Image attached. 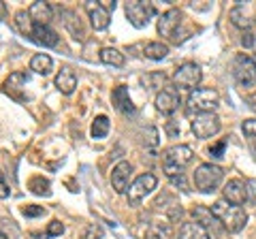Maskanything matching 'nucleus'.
<instances>
[{
    "instance_id": "f257e3e1",
    "label": "nucleus",
    "mask_w": 256,
    "mask_h": 239,
    "mask_svg": "<svg viewBox=\"0 0 256 239\" xmlns=\"http://www.w3.org/2000/svg\"><path fill=\"white\" fill-rule=\"evenodd\" d=\"M194 152L190 146H171L162 152V171L169 180H178L184 175V169L192 162Z\"/></svg>"
},
{
    "instance_id": "f03ea898",
    "label": "nucleus",
    "mask_w": 256,
    "mask_h": 239,
    "mask_svg": "<svg viewBox=\"0 0 256 239\" xmlns=\"http://www.w3.org/2000/svg\"><path fill=\"white\" fill-rule=\"evenodd\" d=\"M220 105V96L214 88H196L188 96V114H214L216 107Z\"/></svg>"
},
{
    "instance_id": "7ed1b4c3",
    "label": "nucleus",
    "mask_w": 256,
    "mask_h": 239,
    "mask_svg": "<svg viewBox=\"0 0 256 239\" xmlns=\"http://www.w3.org/2000/svg\"><path fill=\"white\" fill-rule=\"evenodd\" d=\"M224 178V171L222 166L214 164V162H203L196 166L194 175H192V182H194V188L198 190V192H212V190H216L220 186V182Z\"/></svg>"
},
{
    "instance_id": "20e7f679",
    "label": "nucleus",
    "mask_w": 256,
    "mask_h": 239,
    "mask_svg": "<svg viewBox=\"0 0 256 239\" xmlns=\"http://www.w3.org/2000/svg\"><path fill=\"white\" fill-rule=\"evenodd\" d=\"M230 70H233V79L237 82V86L252 88L256 84V60L248 54H237L233 58Z\"/></svg>"
},
{
    "instance_id": "39448f33",
    "label": "nucleus",
    "mask_w": 256,
    "mask_h": 239,
    "mask_svg": "<svg viewBox=\"0 0 256 239\" xmlns=\"http://www.w3.org/2000/svg\"><path fill=\"white\" fill-rule=\"evenodd\" d=\"M126 20L132 24L134 28H146L150 20L156 15V9L152 2L146 0H134V2H126Z\"/></svg>"
},
{
    "instance_id": "423d86ee",
    "label": "nucleus",
    "mask_w": 256,
    "mask_h": 239,
    "mask_svg": "<svg viewBox=\"0 0 256 239\" xmlns=\"http://www.w3.org/2000/svg\"><path fill=\"white\" fill-rule=\"evenodd\" d=\"M201 66L194 64V62H184V64L178 66V70L173 73V84L178 88H184V90H196V86L201 84Z\"/></svg>"
},
{
    "instance_id": "0eeeda50",
    "label": "nucleus",
    "mask_w": 256,
    "mask_h": 239,
    "mask_svg": "<svg viewBox=\"0 0 256 239\" xmlns=\"http://www.w3.org/2000/svg\"><path fill=\"white\" fill-rule=\"evenodd\" d=\"M156 186H158V180H156L154 173L139 175V178L130 184V188H128V203H130V205H139L143 198L152 192V190H156Z\"/></svg>"
},
{
    "instance_id": "6e6552de",
    "label": "nucleus",
    "mask_w": 256,
    "mask_h": 239,
    "mask_svg": "<svg viewBox=\"0 0 256 239\" xmlns=\"http://www.w3.org/2000/svg\"><path fill=\"white\" fill-rule=\"evenodd\" d=\"M222 128V122L216 114H198L192 120V132L198 139H210L214 134H218Z\"/></svg>"
},
{
    "instance_id": "1a4fd4ad",
    "label": "nucleus",
    "mask_w": 256,
    "mask_h": 239,
    "mask_svg": "<svg viewBox=\"0 0 256 239\" xmlns=\"http://www.w3.org/2000/svg\"><path fill=\"white\" fill-rule=\"evenodd\" d=\"M182 24V11L180 9H169L164 11L162 15L158 18V34L164 36V38H171L175 41V34H178V28Z\"/></svg>"
},
{
    "instance_id": "9d476101",
    "label": "nucleus",
    "mask_w": 256,
    "mask_h": 239,
    "mask_svg": "<svg viewBox=\"0 0 256 239\" xmlns=\"http://www.w3.org/2000/svg\"><path fill=\"white\" fill-rule=\"evenodd\" d=\"M222 198L228 205H235V207L246 205L248 203V184L244 180L226 182V186H224V190H222Z\"/></svg>"
},
{
    "instance_id": "9b49d317",
    "label": "nucleus",
    "mask_w": 256,
    "mask_h": 239,
    "mask_svg": "<svg viewBox=\"0 0 256 239\" xmlns=\"http://www.w3.org/2000/svg\"><path fill=\"white\" fill-rule=\"evenodd\" d=\"M130 175H132V164L128 160H120L114 171H111V186L118 194H124L128 192V188H130Z\"/></svg>"
},
{
    "instance_id": "f8f14e48",
    "label": "nucleus",
    "mask_w": 256,
    "mask_h": 239,
    "mask_svg": "<svg viewBox=\"0 0 256 239\" xmlns=\"http://www.w3.org/2000/svg\"><path fill=\"white\" fill-rule=\"evenodd\" d=\"M84 9L88 13V18H90V24L94 30H105L111 22V13L102 6L100 2H94V0H88L84 2Z\"/></svg>"
},
{
    "instance_id": "ddd939ff",
    "label": "nucleus",
    "mask_w": 256,
    "mask_h": 239,
    "mask_svg": "<svg viewBox=\"0 0 256 239\" xmlns=\"http://www.w3.org/2000/svg\"><path fill=\"white\" fill-rule=\"evenodd\" d=\"M220 222L224 224V228L228 230V233H239L246 224H248V214L244 207H235V205H230L226 214L220 218Z\"/></svg>"
},
{
    "instance_id": "4468645a",
    "label": "nucleus",
    "mask_w": 256,
    "mask_h": 239,
    "mask_svg": "<svg viewBox=\"0 0 256 239\" xmlns=\"http://www.w3.org/2000/svg\"><path fill=\"white\" fill-rule=\"evenodd\" d=\"M154 105L162 116H171L180 109V96L173 90H160L154 98Z\"/></svg>"
},
{
    "instance_id": "2eb2a0df",
    "label": "nucleus",
    "mask_w": 256,
    "mask_h": 239,
    "mask_svg": "<svg viewBox=\"0 0 256 239\" xmlns=\"http://www.w3.org/2000/svg\"><path fill=\"white\" fill-rule=\"evenodd\" d=\"M28 15H30L32 24H36V26H50V22L54 20V9H52L50 2L36 0V2L30 4Z\"/></svg>"
},
{
    "instance_id": "dca6fc26",
    "label": "nucleus",
    "mask_w": 256,
    "mask_h": 239,
    "mask_svg": "<svg viewBox=\"0 0 256 239\" xmlns=\"http://www.w3.org/2000/svg\"><path fill=\"white\" fill-rule=\"evenodd\" d=\"M56 88L62 92V94H73L75 88H77V75L70 70L68 66H62L58 70V75H56Z\"/></svg>"
},
{
    "instance_id": "f3484780",
    "label": "nucleus",
    "mask_w": 256,
    "mask_h": 239,
    "mask_svg": "<svg viewBox=\"0 0 256 239\" xmlns=\"http://www.w3.org/2000/svg\"><path fill=\"white\" fill-rule=\"evenodd\" d=\"M28 84V75L24 73V70H15V73H11L9 77L4 79V84H2V90L6 94H11V96L15 98H20V92H22V88Z\"/></svg>"
},
{
    "instance_id": "a211bd4d",
    "label": "nucleus",
    "mask_w": 256,
    "mask_h": 239,
    "mask_svg": "<svg viewBox=\"0 0 256 239\" xmlns=\"http://www.w3.org/2000/svg\"><path fill=\"white\" fill-rule=\"evenodd\" d=\"M111 100H114V107L120 111V114H134L132 100L128 96V88L118 86L114 92H111Z\"/></svg>"
},
{
    "instance_id": "6ab92c4d",
    "label": "nucleus",
    "mask_w": 256,
    "mask_h": 239,
    "mask_svg": "<svg viewBox=\"0 0 256 239\" xmlns=\"http://www.w3.org/2000/svg\"><path fill=\"white\" fill-rule=\"evenodd\" d=\"M32 38L43 47H56L58 45V34H56V30H52L50 26H36L34 24V28H32Z\"/></svg>"
},
{
    "instance_id": "aec40b11",
    "label": "nucleus",
    "mask_w": 256,
    "mask_h": 239,
    "mask_svg": "<svg viewBox=\"0 0 256 239\" xmlns=\"http://www.w3.org/2000/svg\"><path fill=\"white\" fill-rule=\"evenodd\" d=\"M178 239H212L210 233H207V228L196 224V222H184L180 226V235Z\"/></svg>"
},
{
    "instance_id": "412c9836",
    "label": "nucleus",
    "mask_w": 256,
    "mask_h": 239,
    "mask_svg": "<svg viewBox=\"0 0 256 239\" xmlns=\"http://www.w3.org/2000/svg\"><path fill=\"white\" fill-rule=\"evenodd\" d=\"M62 24L66 26V30L70 34H73L75 38H79V41H84L86 38V30L82 28V22H79V15L75 11H64V20Z\"/></svg>"
},
{
    "instance_id": "4be33fe9",
    "label": "nucleus",
    "mask_w": 256,
    "mask_h": 239,
    "mask_svg": "<svg viewBox=\"0 0 256 239\" xmlns=\"http://www.w3.org/2000/svg\"><path fill=\"white\" fill-rule=\"evenodd\" d=\"M52 68H54V60L50 58L47 54H36V56H32V60H30V70H34L36 75H50L52 73Z\"/></svg>"
},
{
    "instance_id": "5701e85b",
    "label": "nucleus",
    "mask_w": 256,
    "mask_h": 239,
    "mask_svg": "<svg viewBox=\"0 0 256 239\" xmlns=\"http://www.w3.org/2000/svg\"><path fill=\"white\" fill-rule=\"evenodd\" d=\"M100 62H102V64L120 68V66H124L126 58H124L122 52L116 50V47H102V50H100Z\"/></svg>"
},
{
    "instance_id": "b1692460",
    "label": "nucleus",
    "mask_w": 256,
    "mask_h": 239,
    "mask_svg": "<svg viewBox=\"0 0 256 239\" xmlns=\"http://www.w3.org/2000/svg\"><path fill=\"white\" fill-rule=\"evenodd\" d=\"M143 56L150 60H162L169 56V45L162 43V41H152L143 47Z\"/></svg>"
},
{
    "instance_id": "393cba45",
    "label": "nucleus",
    "mask_w": 256,
    "mask_h": 239,
    "mask_svg": "<svg viewBox=\"0 0 256 239\" xmlns=\"http://www.w3.org/2000/svg\"><path fill=\"white\" fill-rule=\"evenodd\" d=\"M192 216H194V220H196V224H201V226H214L216 222V216L212 214V210L210 207H205V205H196L194 210H192Z\"/></svg>"
},
{
    "instance_id": "a878e982",
    "label": "nucleus",
    "mask_w": 256,
    "mask_h": 239,
    "mask_svg": "<svg viewBox=\"0 0 256 239\" xmlns=\"http://www.w3.org/2000/svg\"><path fill=\"white\" fill-rule=\"evenodd\" d=\"M28 188L38 196H50L52 194V190H50L52 184H50V180L47 178H43V175H34V178H30Z\"/></svg>"
},
{
    "instance_id": "bb28decb",
    "label": "nucleus",
    "mask_w": 256,
    "mask_h": 239,
    "mask_svg": "<svg viewBox=\"0 0 256 239\" xmlns=\"http://www.w3.org/2000/svg\"><path fill=\"white\" fill-rule=\"evenodd\" d=\"M109 128H111L109 118L107 116H96L94 122H92V128H90L92 139H105L109 134Z\"/></svg>"
},
{
    "instance_id": "cd10ccee",
    "label": "nucleus",
    "mask_w": 256,
    "mask_h": 239,
    "mask_svg": "<svg viewBox=\"0 0 256 239\" xmlns=\"http://www.w3.org/2000/svg\"><path fill=\"white\" fill-rule=\"evenodd\" d=\"M15 26H18V30L24 36H32V28H34V24H32L28 11H18L15 13Z\"/></svg>"
},
{
    "instance_id": "c85d7f7f",
    "label": "nucleus",
    "mask_w": 256,
    "mask_h": 239,
    "mask_svg": "<svg viewBox=\"0 0 256 239\" xmlns=\"http://www.w3.org/2000/svg\"><path fill=\"white\" fill-rule=\"evenodd\" d=\"M173 230H171V224H162V222H158V224H152L146 239H171Z\"/></svg>"
},
{
    "instance_id": "c756f323",
    "label": "nucleus",
    "mask_w": 256,
    "mask_h": 239,
    "mask_svg": "<svg viewBox=\"0 0 256 239\" xmlns=\"http://www.w3.org/2000/svg\"><path fill=\"white\" fill-rule=\"evenodd\" d=\"M230 22H233L237 28H242V30L250 28V18H248V11L244 9L242 4L235 6V9H230Z\"/></svg>"
},
{
    "instance_id": "7c9ffc66",
    "label": "nucleus",
    "mask_w": 256,
    "mask_h": 239,
    "mask_svg": "<svg viewBox=\"0 0 256 239\" xmlns=\"http://www.w3.org/2000/svg\"><path fill=\"white\" fill-rule=\"evenodd\" d=\"M242 130H244V134H246L248 139L256 137V118H248V120H244Z\"/></svg>"
},
{
    "instance_id": "2f4dec72",
    "label": "nucleus",
    "mask_w": 256,
    "mask_h": 239,
    "mask_svg": "<svg viewBox=\"0 0 256 239\" xmlns=\"http://www.w3.org/2000/svg\"><path fill=\"white\" fill-rule=\"evenodd\" d=\"M22 212H24V216L26 218H38V216H43L45 214V210L43 207H38V205H26Z\"/></svg>"
},
{
    "instance_id": "473e14b6",
    "label": "nucleus",
    "mask_w": 256,
    "mask_h": 239,
    "mask_svg": "<svg viewBox=\"0 0 256 239\" xmlns=\"http://www.w3.org/2000/svg\"><path fill=\"white\" fill-rule=\"evenodd\" d=\"M64 233V224L62 222H58V220H54V222H50V226H47V237H58V235H62Z\"/></svg>"
},
{
    "instance_id": "72a5a7b5",
    "label": "nucleus",
    "mask_w": 256,
    "mask_h": 239,
    "mask_svg": "<svg viewBox=\"0 0 256 239\" xmlns=\"http://www.w3.org/2000/svg\"><path fill=\"white\" fill-rule=\"evenodd\" d=\"M100 237H102V228L98 224H90L86 228V233H84L82 239H100Z\"/></svg>"
},
{
    "instance_id": "f704fd0d",
    "label": "nucleus",
    "mask_w": 256,
    "mask_h": 239,
    "mask_svg": "<svg viewBox=\"0 0 256 239\" xmlns=\"http://www.w3.org/2000/svg\"><path fill=\"white\" fill-rule=\"evenodd\" d=\"M9 194H11V188H9V184H6V178H4L2 169H0V201H2V198H6Z\"/></svg>"
},
{
    "instance_id": "c9c22d12",
    "label": "nucleus",
    "mask_w": 256,
    "mask_h": 239,
    "mask_svg": "<svg viewBox=\"0 0 256 239\" xmlns=\"http://www.w3.org/2000/svg\"><path fill=\"white\" fill-rule=\"evenodd\" d=\"M224 148H226V141H220L218 146H214L212 150H210V154H212V158H222V154H224Z\"/></svg>"
},
{
    "instance_id": "e433bc0d",
    "label": "nucleus",
    "mask_w": 256,
    "mask_h": 239,
    "mask_svg": "<svg viewBox=\"0 0 256 239\" xmlns=\"http://www.w3.org/2000/svg\"><path fill=\"white\" fill-rule=\"evenodd\" d=\"M254 41H256V34L250 32V30H248V32L242 36V45L248 47V50H250V47H254Z\"/></svg>"
},
{
    "instance_id": "4c0bfd02",
    "label": "nucleus",
    "mask_w": 256,
    "mask_h": 239,
    "mask_svg": "<svg viewBox=\"0 0 256 239\" xmlns=\"http://www.w3.org/2000/svg\"><path fill=\"white\" fill-rule=\"evenodd\" d=\"M248 186L254 188L252 192H248V203H254L256 201V180H250V182H248Z\"/></svg>"
},
{
    "instance_id": "58836bf2",
    "label": "nucleus",
    "mask_w": 256,
    "mask_h": 239,
    "mask_svg": "<svg viewBox=\"0 0 256 239\" xmlns=\"http://www.w3.org/2000/svg\"><path fill=\"white\" fill-rule=\"evenodd\" d=\"M100 4H102V6H105V9H107L109 13H111V11H114V9H116V2H114V0H100Z\"/></svg>"
},
{
    "instance_id": "ea45409f",
    "label": "nucleus",
    "mask_w": 256,
    "mask_h": 239,
    "mask_svg": "<svg viewBox=\"0 0 256 239\" xmlns=\"http://www.w3.org/2000/svg\"><path fill=\"white\" fill-rule=\"evenodd\" d=\"M0 18H4V2H0Z\"/></svg>"
},
{
    "instance_id": "a19ab883",
    "label": "nucleus",
    "mask_w": 256,
    "mask_h": 239,
    "mask_svg": "<svg viewBox=\"0 0 256 239\" xmlns=\"http://www.w3.org/2000/svg\"><path fill=\"white\" fill-rule=\"evenodd\" d=\"M0 239H9V237H6V235L2 233V230H0Z\"/></svg>"
},
{
    "instance_id": "79ce46f5",
    "label": "nucleus",
    "mask_w": 256,
    "mask_h": 239,
    "mask_svg": "<svg viewBox=\"0 0 256 239\" xmlns=\"http://www.w3.org/2000/svg\"><path fill=\"white\" fill-rule=\"evenodd\" d=\"M254 150H256V141H254Z\"/></svg>"
}]
</instances>
